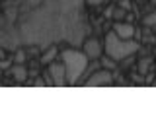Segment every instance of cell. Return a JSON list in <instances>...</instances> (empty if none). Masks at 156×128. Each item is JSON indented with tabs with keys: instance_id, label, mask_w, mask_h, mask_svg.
<instances>
[{
	"instance_id": "6da1fadb",
	"label": "cell",
	"mask_w": 156,
	"mask_h": 128,
	"mask_svg": "<svg viewBox=\"0 0 156 128\" xmlns=\"http://www.w3.org/2000/svg\"><path fill=\"white\" fill-rule=\"evenodd\" d=\"M62 64H65V72H66V83H78L82 78V74L88 68V56L86 52L74 51V49H66L61 52Z\"/></svg>"
},
{
	"instance_id": "7a4b0ae2",
	"label": "cell",
	"mask_w": 156,
	"mask_h": 128,
	"mask_svg": "<svg viewBox=\"0 0 156 128\" xmlns=\"http://www.w3.org/2000/svg\"><path fill=\"white\" fill-rule=\"evenodd\" d=\"M104 49H105L107 56H111L115 62H119V60H125L127 56L135 55L139 51V43L131 41V39H121L115 31H109L105 35Z\"/></svg>"
},
{
	"instance_id": "3957f363",
	"label": "cell",
	"mask_w": 156,
	"mask_h": 128,
	"mask_svg": "<svg viewBox=\"0 0 156 128\" xmlns=\"http://www.w3.org/2000/svg\"><path fill=\"white\" fill-rule=\"evenodd\" d=\"M111 82H113V78H111V70L101 68V70H98V72L92 74L84 83L88 87H100V86H109Z\"/></svg>"
},
{
	"instance_id": "277c9868",
	"label": "cell",
	"mask_w": 156,
	"mask_h": 128,
	"mask_svg": "<svg viewBox=\"0 0 156 128\" xmlns=\"http://www.w3.org/2000/svg\"><path fill=\"white\" fill-rule=\"evenodd\" d=\"M49 76H51V82L53 86L57 87H62L66 83V72H65V64H55L53 62L49 66Z\"/></svg>"
},
{
	"instance_id": "5b68a950",
	"label": "cell",
	"mask_w": 156,
	"mask_h": 128,
	"mask_svg": "<svg viewBox=\"0 0 156 128\" xmlns=\"http://www.w3.org/2000/svg\"><path fill=\"white\" fill-rule=\"evenodd\" d=\"M84 52H86L88 60H98V58L101 56V45L96 39H88L84 43Z\"/></svg>"
},
{
	"instance_id": "8992f818",
	"label": "cell",
	"mask_w": 156,
	"mask_h": 128,
	"mask_svg": "<svg viewBox=\"0 0 156 128\" xmlns=\"http://www.w3.org/2000/svg\"><path fill=\"white\" fill-rule=\"evenodd\" d=\"M113 31L121 39H131V37L135 35V27L131 25V23H127V22H117L115 25H113Z\"/></svg>"
},
{
	"instance_id": "52a82bcc",
	"label": "cell",
	"mask_w": 156,
	"mask_h": 128,
	"mask_svg": "<svg viewBox=\"0 0 156 128\" xmlns=\"http://www.w3.org/2000/svg\"><path fill=\"white\" fill-rule=\"evenodd\" d=\"M12 76H14V80H16V82H23V80L27 78V70H26V66H22V64L14 66V68H12Z\"/></svg>"
},
{
	"instance_id": "ba28073f",
	"label": "cell",
	"mask_w": 156,
	"mask_h": 128,
	"mask_svg": "<svg viewBox=\"0 0 156 128\" xmlns=\"http://www.w3.org/2000/svg\"><path fill=\"white\" fill-rule=\"evenodd\" d=\"M55 55H57V49H55V47H51V49H49V51L45 52V55L41 56V64H49V62H53Z\"/></svg>"
},
{
	"instance_id": "9c48e42d",
	"label": "cell",
	"mask_w": 156,
	"mask_h": 128,
	"mask_svg": "<svg viewBox=\"0 0 156 128\" xmlns=\"http://www.w3.org/2000/svg\"><path fill=\"white\" fill-rule=\"evenodd\" d=\"M144 25H148V27H154V25H156V10L144 18Z\"/></svg>"
},
{
	"instance_id": "30bf717a",
	"label": "cell",
	"mask_w": 156,
	"mask_h": 128,
	"mask_svg": "<svg viewBox=\"0 0 156 128\" xmlns=\"http://www.w3.org/2000/svg\"><path fill=\"white\" fill-rule=\"evenodd\" d=\"M101 64H104V68H107V70H109V68L115 66V60H113L111 56H104V58H101Z\"/></svg>"
},
{
	"instance_id": "8fae6325",
	"label": "cell",
	"mask_w": 156,
	"mask_h": 128,
	"mask_svg": "<svg viewBox=\"0 0 156 128\" xmlns=\"http://www.w3.org/2000/svg\"><path fill=\"white\" fill-rule=\"evenodd\" d=\"M90 6H98V4H101V2H105V0H86Z\"/></svg>"
},
{
	"instance_id": "7c38bea8",
	"label": "cell",
	"mask_w": 156,
	"mask_h": 128,
	"mask_svg": "<svg viewBox=\"0 0 156 128\" xmlns=\"http://www.w3.org/2000/svg\"><path fill=\"white\" fill-rule=\"evenodd\" d=\"M23 58H26V56H23V52H18V56H16V60H18V62H23Z\"/></svg>"
},
{
	"instance_id": "4fadbf2b",
	"label": "cell",
	"mask_w": 156,
	"mask_h": 128,
	"mask_svg": "<svg viewBox=\"0 0 156 128\" xmlns=\"http://www.w3.org/2000/svg\"><path fill=\"white\" fill-rule=\"evenodd\" d=\"M152 2H154V4H156V0H152Z\"/></svg>"
},
{
	"instance_id": "5bb4252c",
	"label": "cell",
	"mask_w": 156,
	"mask_h": 128,
	"mask_svg": "<svg viewBox=\"0 0 156 128\" xmlns=\"http://www.w3.org/2000/svg\"><path fill=\"white\" fill-rule=\"evenodd\" d=\"M154 29H156V25H154Z\"/></svg>"
}]
</instances>
